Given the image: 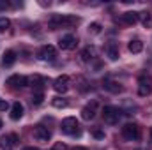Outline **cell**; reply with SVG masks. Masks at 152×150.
Segmentation results:
<instances>
[{
	"label": "cell",
	"mask_w": 152,
	"mask_h": 150,
	"mask_svg": "<svg viewBox=\"0 0 152 150\" xmlns=\"http://www.w3.org/2000/svg\"><path fill=\"white\" fill-rule=\"evenodd\" d=\"M23 117V104L20 103V101H16V103H12V106H11V118L12 120H20Z\"/></svg>",
	"instance_id": "obj_15"
},
{
	"label": "cell",
	"mask_w": 152,
	"mask_h": 150,
	"mask_svg": "<svg viewBox=\"0 0 152 150\" xmlns=\"http://www.w3.org/2000/svg\"><path fill=\"white\" fill-rule=\"evenodd\" d=\"M104 53H106V57H108L110 60H117V58H118V46H117L115 42H108V44L104 46Z\"/></svg>",
	"instance_id": "obj_14"
},
{
	"label": "cell",
	"mask_w": 152,
	"mask_h": 150,
	"mask_svg": "<svg viewBox=\"0 0 152 150\" xmlns=\"http://www.w3.org/2000/svg\"><path fill=\"white\" fill-rule=\"evenodd\" d=\"M122 136L127 141H136L140 138V127H138V124H126L122 127Z\"/></svg>",
	"instance_id": "obj_4"
},
{
	"label": "cell",
	"mask_w": 152,
	"mask_h": 150,
	"mask_svg": "<svg viewBox=\"0 0 152 150\" xmlns=\"http://www.w3.org/2000/svg\"><path fill=\"white\" fill-rule=\"evenodd\" d=\"M14 62H16V51H12V50H7V51L2 55V64H4L5 67H11Z\"/></svg>",
	"instance_id": "obj_16"
},
{
	"label": "cell",
	"mask_w": 152,
	"mask_h": 150,
	"mask_svg": "<svg viewBox=\"0 0 152 150\" xmlns=\"http://www.w3.org/2000/svg\"><path fill=\"white\" fill-rule=\"evenodd\" d=\"M127 50H129L131 53H142V50H143V42H142L140 39H133V41H129Z\"/></svg>",
	"instance_id": "obj_20"
},
{
	"label": "cell",
	"mask_w": 152,
	"mask_h": 150,
	"mask_svg": "<svg viewBox=\"0 0 152 150\" xmlns=\"http://www.w3.org/2000/svg\"><path fill=\"white\" fill-rule=\"evenodd\" d=\"M42 101H44V92H42V88H36L34 94H32V103H34V104H41Z\"/></svg>",
	"instance_id": "obj_22"
},
{
	"label": "cell",
	"mask_w": 152,
	"mask_h": 150,
	"mask_svg": "<svg viewBox=\"0 0 152 150\" xmlns=\"http://www.w3.org/2000/svg\"><path fill=\"white\" fill-rule=\"evenodd\" d=\"M138 21H142L145 28H152V12H149V11L138 12Z\"/></svg>",
	"instance_id": "obj_17"
},
{
	"label": "cell",
	"mask_w": 152,
	"mask_h": 150,
	"mask_svg": "<svg viewBox=\"0 0 152 150\" xmlns=\"http://www.w3.org/2000/svg\"><path fill=\"white\" fill-rule=\"evenodd\" d=\"M151 140H152V129H151Z\"/></svg>",
	"instance_id": "obj_32"
},
{
	"label": "cell",
	"mask_w": 152,
	"mask_h": 150,
	"mask_svg": "<svg viewBox=\"0 0 152 150\" xmlns=\"http://www.w3.org/2000/svg\"><path fill=\"white\" fill-rule=\"evenodd\" d=\"M101 32V23H92L90 27H88V34H92V36H97Z\"/></svg>",
	"instance_id": "obj_25"
},
{
	"label": "cell",
	"mask_w": 152,
	"mask_h": 150,
	"mask_svg": "<svg viewBox=\"0 0 152 150\" xmlns=\"http://www.w3.org/2000/svg\"><path fill=\"white\" fill-rule=\"evenodd\" d=\"M37 57L41 60H55L57 58V48L51 44H44L37 51Z\"/></svg>",
	"instance_id": "obj_5"
},
{
	"label": "cell",
	"mask_w": 152,
	"mask_h": 150,
	"mask_svg": "<svg viewBox=\"0 0 152 150\" xmlns=\"http://www.w3.org/2000/svg\"><path fill=\"white\" fill-rule=\"evenodd\" d=\"M28 83H32L34 90H36V88H42V85H44V78L39 76V74H34L32 78H28Z\"/></svg>",
	"instance_id": "obj_21"
},
{
	"label": "cell",
	"mask_w": 152,
	"mask_h": 150,
	"mask_svg": "<svg viewBox=\"0 0 152 150\" xmlns=\"http://www.w3.org/2000/svg\"><path fill=\"white\" fill-rule=\"evenodd\" d=\"M53 90L58 92V94H66V92L69 90V76H66V74L58 76V78L53 81Z\"/></svg>",
	"instance_id": "obj_8"
},
{
	"label": "cell",
	"mask_w": 152,
	"mask_h": 150,
	"mask_svg": "<svg viewBox=\"0 0 152 150\" xmlns=\"http://www.w3.org/2000/svg\"><path fill=\"white\" fill-rule=\"evenodd\" d=\"M103 87H104L108 92H113V94L122 92V87H120L117 81H113V79H104V81H103Z\"/></svg>",
	"instance_id": "obj_19"
},
{
	"label": "cell",
	"mask_w": 152,
	"mask_h": 150,
	"mask_svg": "<svg viewBox=\"0 0 152 150\" xmlns=\"http://www.w3.org/2000/svg\"><path fill=\"white\" fill-rule=\"evenodd\" d=\"M51 150H69V149H67V145H66V143H62V141H57V143L53 145V149H51Z\"/></svg>",
	"instance_id": "obj_26"
},
{
	"label": "cell",
	"mask_w": 152,
	"mask_h": 150,
	"mask_svg": "<svg viewBox=\"0 0 152 150\" xmlns=\"http://www.w3.org/2000/svg\"><path fill=\"white\" fill-rule=\"evenodd\" d=\"M120 21L124 23V25H136L138 23V12H134V11H127V12H124L122 16H120Z\"/></svg>",
	"instance_id": "obj_13"
},
{
	"label": "cell",
	"mask_w": 152,
	"mask_h": 150,
	"mask_svg": "<svg viewBox=\"0 0 152 150\" xmlns=\"http://www.w3.org/2000/svg\"><path fill=\"white\" fill-rule=\"evenodd\" d=\"M94 136H96V138H104V133L99 131V129H96V131H94Z\"/></svg>",
	"instance_id": "obj_28"
},
{
	"label": "cell",
	"mask_w": 152,
	"mask_h": 150,
	"mask_svg": "<svg viewBox=\"0 0 152 150\" xmlns=\"http://www.w3.org/2000/svg\"><path fill=\"white\" fill-rule=\"evenodd\" d=\"M80 21V18L71 16V14H55L50 18V27L51 28H62V27H73Z\"/></svg>",
	"instance_id": "obj_1"
},
{
	"label": "cell",
	"mask_w": 152,
	"mask_h": 150,
	"mask_svg": "<svg viewBox=\"0 0 152 150\" xmlns=\"http://www.w3.org/2000/svg\"><path fill=\"white\" fill-rule=\"evenodd\" d=\"M120 110L118 108H115V106H104L103 108V120L106 122V124H110V125H115V124H118V120H120Z\"/></svg>",
	"instance_id": "obj_2"
},
{
	"label": "cell",
	"mask_w": 152,
	"mask_h": 150,
	"mask_svg": "<svg viewBox=\"0 0 152 150\" xmlns=\"http://www.w3.org/2000/svg\"><path fill=\"white\" fill-rule=\"evenodd\" d=\"M71 150H88V149H85V147H75V149H71Z\"/></svg>",
	"instance_id": "obj_29"
},
{
	"label": "cell",
	"mask_w": 152,
	"mask_h": 150,
	"mask_svg": "<svg viewBox=\"0 0 152 150\" xmlns=\"http://www.w3.org/2000/svg\"><path fill=\"white\" fill-rule=\"evenodd\" d=\"M96 110H97V103H96V101L88 103V104L81 110V118H83V120H92V118L96 117Z\"/></svg>",
	"instance_id": "obj_12"
},
{
	"label": "cell",
	"mask_w": 152,
	"mask_h": 150,
	"mask_svg": "<svg viewBox=\"0 0 152 150\" xmlns=\"http://www.w3.org/2000/svg\"><path fill=\"white\" fill-rule=\"evenodd\" d=\"M51 104H53L55 108H66V106H67V99H64V97L57 95V97H53V99H51Z\"/></svg>",
	"instance_id": "obj_23"
},
{
	"label": "cell",
	"mask_w": 152,
	"mask_h": 150,
	"mask_svg": "<svg viewBox=\"0 0 152 150\" xmlns=\"http://www.w3.org/2000/svg\"><path fill=\"white\" fill-rule=\"evenodd\" d=\"M76 44H78V39H76L73 34L62 36V37H60V41H58V46H60V50H75Z\"/></svg>",
	"instance_id": "obj_11"
},
{
	"label": "cell",
	"mask_w": 152,
	"mask_h": 150,
	"mask_svg": "<svg viewBox=\"0 0 152 150\" xmlns=\"http://www.w3.org/2000/svg\"><path fill=\"white\" fill-rule=\"evenodd\" d=\"M34 138L37 141H41V143H48L51 140V133L46 127H42V125H36L34 127Z\"/></svg>",
	"instance_id": "obj_10"
},
{
	"label": "cell",
	"mask_w": 152,
	"mask_h": 150,
	"mask_svg": "<svg viewBox=\"0 0 152 150\" xmlns=\"http://www.w3.org/2000/svg\"><path fill=\"white\" fill-rule=\"evenodd\" d=\"M9 27H11V21H9L7 18H0V34L7 32V30H9Z\"/></svg>",
	"instance_id": "obj_24"
},
{
	"label": "cell",
	"mask_w": 152,
	"mask_h": 150,
	"mask_svg": "<svg viewBox=\"0 0 152 150\" xmlns=\"http://www.w3.org/2000/svg\"><path fill=\"white\" fill-rule=\"evenodd\" d=\"M96 58V48L94 46H87L83 51H81V60L83 62H92Z\"/></svg>",
	"instance_id": "obj_18"
},
{
	"label": "cell",
	"mask_w": 152,
	"mask_h": 150,
	"mask_svg": "<svg viewBox=\"0 0 152 150\" xmlns=\"http://www.w3.org/2000/svg\"><path fill=\"white\" fill-rule=\"evenodd\" d=\"M2 125H4V124H2V120H0V129H2Z\"/></svg>",
	"instance_id": "obj_31"
},
{
	"label": "cell",
	"mask_w": 152,
	"mask_h": 150,
	"mask_svg": "<svg viewBox=\"0 0 152 150\" xmlns=\"http://www.w3.org/2000/svg\"><path fill=\"white\" fill-rule=\"evenodd\" d=\"M23 150H39V149H36V147H25Z\"/></svg>",
	"instance_id": "obj_30"
},
{
	"label": "cell",
	"mask_w": 152,
	"mask_h": 150,
	"mask_svg": "<svg viewBox=\"0 0 152 150\" xmlns=\"http://www.w3.org/2000/svg\"><path fill=\"white\" fill-rule=\"evenodd\" d=\"M5 85H9L11 88H18V87H27L28 85V78L20 74H12L5 79Z\"/></svg>",
	"instance_id": "obj_9"
},
{
	"label": "cell",
	"mask_w": 152,
	"mask_h": 150,
	"mask_svg": "<svg viewBox=\"0 0 152 150\" xmlns=\"http://www.w3.org/2000/svg\"><path fill=\"white\" fill-rule=\"evenodd\" d=\"M9 108V104H7V101L5 99H0V111H5Z\"/></svg>",
	"instance_id": "obj_27"
},
{
	"label": "cell",
	"mask_w": 152,
	"mask_h": 150,
	"mask_svg": "<svg viewBox=\"0 0 152 150\" xmlns=\"http://www.w3.org/2000/svg\"><path fill=\"white\" fill-rule=\"evenodd\" d=\"M16 145H18V136H16L14 133L5 134V136L0 138V149L2 150H14Z\"/></svg>",
	"instance_id": "obj_6"
},
{
	"label": "cell",
	"mask_w": 152,
	"mask_h": 150,
	"mask_svg": "<svg viewBox=\"0 0 152 150\" xmlns=\"http://www.w3.org/2000/svg\"><path fill=\"white\" fill-rule=\"evenodd\" d=\"M60 129H62V133H66V134H80V124H78V120H76L75 117L64 118Z\"/></svg>",
	"instance_id": "obj_3"
},
{
	"label": "cell",
	"mask_w": 152,
	"mask_h": 150,
	"mask_svg": "<svg viewBox=\"0 0 152 150\" xmlns=\"http://www.w3.org/2000/svg\"><path fill=\"white\" fill-rule=\"evenodd\" d=\"M152 92V87H151V78L145 74H142L138 78V94L142 95V97H145V95H149Z\"/></svg>",
	"instance_id": "obj_7"
}]
</instances>
